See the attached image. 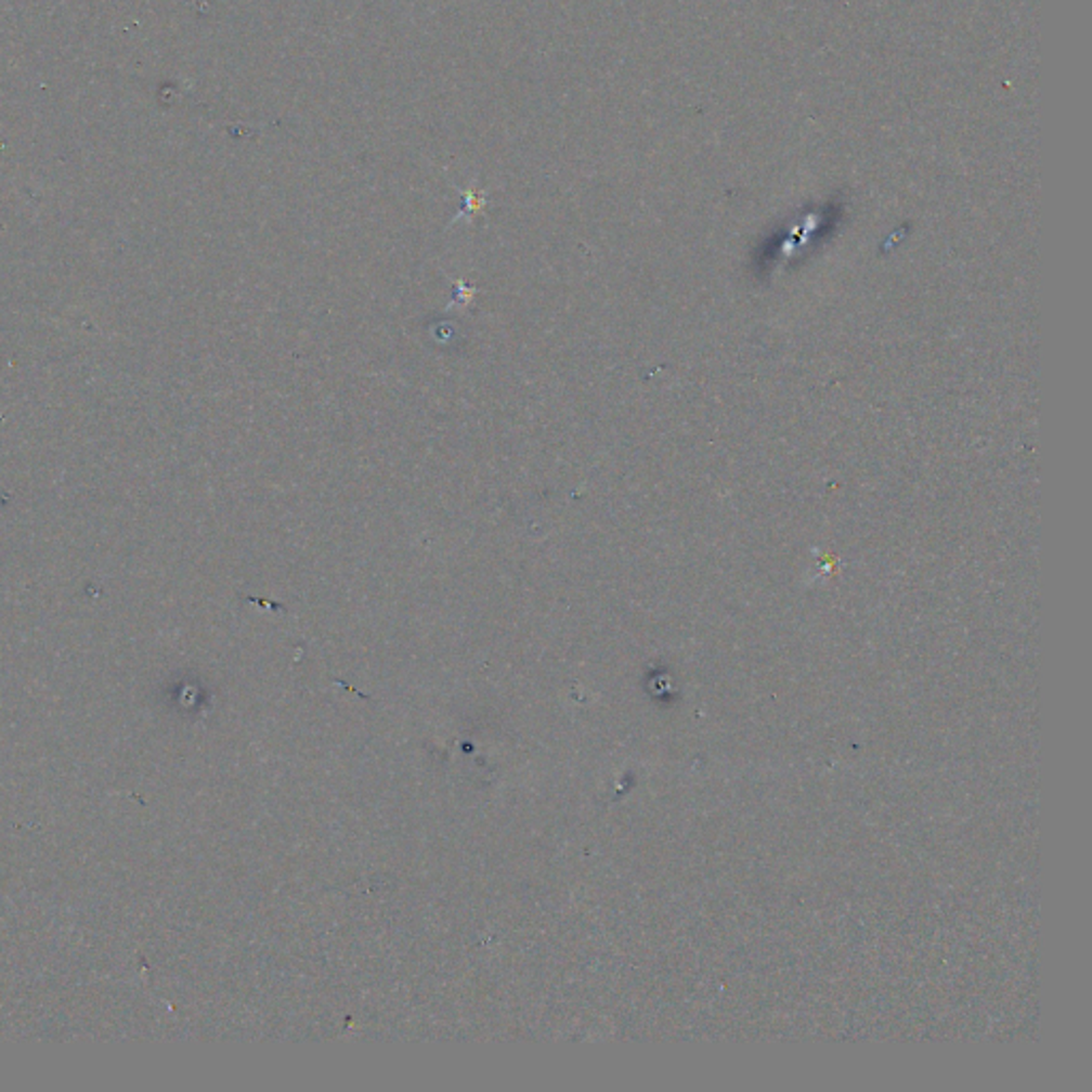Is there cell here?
<instances>
[{
  "label": "cell",
  "mask_w": 1092,
  "mask_h": 1092,
  "mask_svg": "<svg viewBox=\"0 0 1092 1092\" xmlns=\"http://www.w3.org/2000/svg\"><path fill=\"white\" fill-rule=\"evenodd\" d=\"M455 288H457V292H459V295H457V301L448 306V310H451L453 306H455V308H457V306H464V308H466V306H470V303H472V299H474V295H477V286H470V284H464L461 280H457V282H455Z\"/></svg>",
  "instance_id": "6da1fadb"
}]
</instances>
